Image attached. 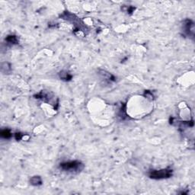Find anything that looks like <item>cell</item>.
Segmentation results:
<instances>
[{
    "mask_svg": "<svg viewBox=\"0 0 195 195\" xmlns=\"http://www.w3.org/2000/svg\"><path fill=\"white\" fill-rule=\"evenodd\" d=\"M60 169L63 172L71 174H78L81 172L85 168V165L82 162L78 160L68 161V162H62L59 165Z\"/></svg>",
    "mask_w": 195,
    "mask_h": 195,
    "instance_id": "1",
    "label": "cell"
},
{
    "mask_svg": "<svg viewBox=\"0 0 195 195\" xmlns=\"http://www.w3.org/2000/svg\"><path fill=\"white\" fill-rule=\"evenodd\" d=\"M60 17L63 19L67 20V21L73 24L75 31H85V30L86 29V26L84 25L82 21H80V19L77 16H76L74 14L70 13V12H65L63 14L60 15Z\"/></svg>",
    "mask_w": 195,
    "mask_h": 195,
    "instance_id": "2",
    "label": "cell"
},
{
    "mask_svg": "<svg viewBox=\"0 0 195 195\" xmlns=\"http://www.w3.org/2000/svg\"><path fill=\"white\" fill-rule=\"evenodd\" d=\"M173 170L171 168H163L159 170H151L148 172V176L151 179L155 180H161V179H169L172 176Z\"/></svg>",
    "mask_w": 195,
    "mask_h": 195,
    "instance_id": "3",
    "label": "cell"
},
{
    "mask_svg": "<svg viewBox=\"0 0 195 195\" xmlns=\"http://www.w3.org/2000/svg\"><path fill=\"white\" fill-rule=\"evenodd\" d=\"M34 98L36 99H40L42 100L44 102H47L48 104H50L51 105H53L54 107V109H57L58 105H59V101H58L57 98H55V96H53V93H51L50 92L48 91H41L39 93H38L37 95L34 96Z\"/></svg>",
    "mask_w": 195,
    "mask_h": 195,
    "instance_id": "4",
    "label": "cell"
},
{
    "mask_svg": "<svg viewBox=\"0 0 195 195\" xmlns=\"http://www.w3.org/2000/svg\"><path fill=\"white\" fill-rule=\"evenodd\" d=\"M182 31L183 34L188 38H191L194 39V23L191 20L186 19L184 21L182 24Z\"/></svg>",
    "mask_w": 195,
    "mask_h": 195,
    "instance_id": "5",
    "label": "cell"
},
{
    "mask_svg": "<svg viewBox=\"0 0 195 195\" xmlns=\"http://www.w3.org/2000/svg\"><path fill=\"white\" fill-rule=\"evenodd\" d=\"M98 74L100 75L102 79H104V80L107 81V82H115L116 81V78L113 76L112 74H110V73H107L105 70H100Z\"/></svg>",
    "mask_w": 195,
    "mask_h": 195,
    "instance_id": "6",
    "label": "cell"
},
{
    "mask_svg": "<svg viewBox=\"0 0 195 195\" xmlns=\"http://www.w3.org/2000/svg\"><path fill=\"white\" fill-rule=\"evenodd\" d=\"M59 76L60 79H62L63 81H65V82H69L73 79V75L67 70H63V71L60 72Z\"/></svg>",
    "mask_w": 195,
    "mask_h": 195,
    "instance_id": "7",
    "label": "cell"
},
{
    "mask_svg": "<svg viewBox=\"0 0 195 195\" xmlns=\"http://www.w3.org/2000/svg\"><path fill=\"white\" fill-rule=\"evenodd\" d=\"M5 41L8 44H10V45H15V44H18L19 42V40H18V37L15 36L14 34H11L7 36V38H5Z\"/></svg>",
    "mask_w": 195,
    "mask_h": 195,
    "instance_id": "8",
    "label": "cell"
},
{
    "mask_svg": "<svg viewBox=\"0 0 195 195\" xmlns=\"http://www.w3.org/2000/svg\"><path fill=\"white\" fill-rule=\"evenodd\" d=\"M30 184L33 186H41L43 184L42 179L40 176H33L31 178Z\"/></svg>",
    "mask_w": 195,
    "mask_h": 195,
    "instance_id": "9",
    "label": "cell"
},
{
    "mask_svg": "<svg viewBox=\"0 0 195 195\" xmlns=\"http://www.w3.org/2000/svg\"><path fill=\"white\" fill-rule=\"evenodd\" d=\"M1 136L2 138H4V139H10L12 136V133L11 130H9V129H4V130H2Z\"/></svg>",
    "mask_w": 195,
    "mask_h": 195,
    "instance_id": "10",
    "label": "cell"
},
{
    "mask_svg": "<svg viewBox=\"0 0 195 195\" xmlns=\"http://www.w3.org/2000/svg\"><path fill=\"white\" fill-rule=\"evenodd\" d=\"M144 96H145L146 98H149L150 100H153V98H154V96H153V92L150 91H146L145 93H144Z\"/></svg>",
    "mask_w": 195,
    "mask_h": 195,
    "instance_id": "11",
    "label": "cell"
},
{
    "mask_svg": "<svg viewBox=\"0 0 195 195\" xmlns=\"http://www.w3.org/2000/svg\"><path fill=\"white\" fill-rule=\"evenodd\" d=\"M24 136V133H15V138L16 140H21V139H23V137Z\"/></svg>",
    "mask_w": 195,
    "mask_h": 195,
    "instance_id": "12",
    "label": "cell"
},
{
    "mask_svg": "<svg viewBox=\"0 0 195 195\" xmlns=\"http://www.w3.org/2000/svg\"><path fill=\"white\" fill-rule=\"evenodd\" d=\"M134 10H135V8L133 7V6H128V7H127V6H126V9H124V11H125L126 12H127V13H129V14L133 13V11Z\"/></svg>",
    "mask_w": 195,
    "mask_h": 195,
    "instance_id": "13",
    "label": "cell"
}]
</instances>
